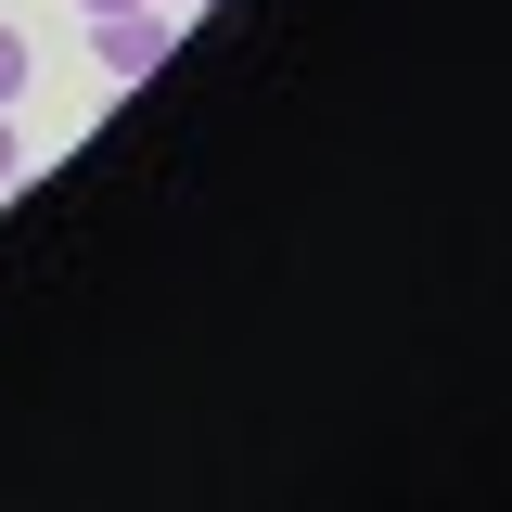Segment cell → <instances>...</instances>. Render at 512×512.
Listing matches in <instances>:
<instances>
[{"label":"cell","mask_w":512,"mask_h":512,"mask_svg":"<svg viewBox=\"0 0 512 512\" xmlns=\"http://www.w3.org/2000/svg\"><path fill=\"white\" fill-rule=\"evenodd\" d=\"M90 52H103V77H154V64L180 52V13H167V0H128V13H90Z\"/></svg>","instance_id":"6da1fadb"},{"label":"cell","mask_w":512,"mask_h":512,"mask_svg":"<svg viewBox=\"0 0 512 512\" xmlns=\"http://www.w3.org/2000/svg\"><path fill=\"white\" fill-rule=\"evenodd\" d=\"M26 77H39V39H26V26H0V103H13Z\"/></svg>","instance_id":"7a4b0ae2"},{"label":"cell","mask_w":512,"mask_h":512,"mask_svg":"<svg viewBox=\"0 0 512 512\" xmlns=\"http://www.w3.org/2000/svg\"><path fill=\"white\" fill-rule=\"evenodd\" d=\"M77 13H128V0H77Z\"/></svg>","instance_id":"277c9868"},{"label":"cell","mask_w":512,"mask_h":512,"mask_svg":"<svg viewBox=\"0 0 512 512\" xmlns=\"http://www.w3.org/2000/svg\"><path fill=\"white\" fill-rule=\"evenodd\" d=\"M167 13H205V0H167Z\"/></svg>","instance_id":"5b68a950"},{"label":"cell","mask_w":512,"mask_h":512,"mask_svg":"<svg viewBox=\"0 0 512 512\" xmlns=\"http://www.w3.org/2000/svg\"><path fill=\"white\" fill-rule=\"evenodd\" d=\"M13 167H26V141H13V103H0V180H13Z\"/></svg>","instance_id":"3957f363"}]
</instances>
